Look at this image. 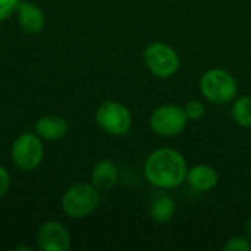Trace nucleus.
<instances>
[{
    "mask_svg": "<svg viewBox=\"0 0 251 251\" xmlns=\"http://www.w3.org/2000/svg\"><path fill=\"white\" fill-rule=\"evenodd\" d=\"M146 181L157 190H174L185 182L188 165L184 154L171 147L153 150L144 160Z\"/></svg>",
    "mask_w": 251,
    "mask_h": 251,
    "instance_id": "nucleus-1",
    "label": "nucleus"
},
{
    "mask_svg": "<svg viewBox=\"0 0 251 251\" xmlns=\"http://www.w3.org/2000/svg\"><path fill=\"white\" fill-rule=\"evenodd\" d=\"M199 88L204 100L213 104L232 103L238 94L235 76L224 68H212L201 74Z\"/></svg>",
    "mask_w": 251,
    "mask_h": 251,
    "instance_id": "nucleus-2",
    "label": "nucleus"
},
{
    "mask_svg": "<svg viewBox=\"0 0 251 251\" xmlns=\"http://www.w3.org/2000/svg\"><path fill=\"white\" fill-rule=\"evenodd\" d=\"M100 204V191L91 182L69 185L60 199V207L71 219H84L94 213Z\"/></svg>",
    "mask_w": 251,
    "mask_h": 251,
    "instance_id": "nucleus-3",
    "label": "nucleus"
},
{
    "mask_svg": "<svg viewBox=\"0 0 251 251\" xmlns=\"http://www.w3.org/2000/svg\"><path fill=\"white\" fill-rule=\"evenodd\" d=\"M143 62L146 69L156 78L166 79L174 76L181 68L178 51L163 41L150 43L143 51Z\"/></svg>",
    "mask_w": 251,
    "mask_h": 251,
    "instance_id": "nucleus-4",
    "label": "nucleus"
},
{
    "mask_svg": "<svg viewBox=\"0 0 251 251\" xmlns=\"http://www.w3.org/2000/svg\"><path fill=\"white\" fill-rule=\"evenodd\" d=\"M96 124L101 131L109 135H125L132 126V113L121 101L106 100L100 103L94 112Z\"/></svg>",
    "mask_w": 251,
    "mask_h": 251,
    "instance_id": "nucleus-5",
    "label": "nucleus"
},
{
    "mask_svg": "<svg viewBox=\"0 0 251 251\" xmlns=\"http://www.w3.org/2000/svg\"><path fill=\"white\" fill-rule=\"evenodd\" d=\"M188 118L184 107L178 104H160L154 107L149 116L150 129L163 138H174L184 132Z\"/></svg>",
    "mask_w": 251,
    "mask_h": 251,
    "instance_id": "nucleus-6",
    "label": "nucleus"
},
{
    "mask_svg": "<svg viewBox=\"0 0 251 251\" xmlns=\"http://www.w3.org/2000/svg\"><path fill=\"white\" fill-rule=\"evenodd\" d=\"M44 157L43 140L35 132H24L18 135L10 146V159L13 165L24 172L37 169Z\"/></svg>",
    "mask_w": 251,
    "mask_h": 251,
    "instance_id": "nucleus-7",
    "label": "nucleus"
},
{
    "mask_svg": "<svg viewBox=\"0 0 251 251\" xmlns=\"http://www.w3.org/2000/svg\"><path fill=\"white\" fill-rule=\"evenodd\" d=\"M37 247L41 251H68L72 246L71 232L57 221H47L40 225L35 235Z\"/></svg>",
    "mask_w": 251,
    "mask_h": 251,
    "instance_id": "nucleus-8",
    "label": "nucleus"
},
{
    "mask_svg": "<svg viewBox=\"0 0 251 251\" xmlns=\"http://www.w3.org/2000/svg\"><path fill=\"white\" fill-rule=\"evenodd\" d=\"M15 16L19 28L26 34H38L46 25V15L43 9L32 1L21 0Z\"/></svg>",
    "mask_w": 251,
    "mask_h": 251,
    "instance_id": "nucleus-9",
    "label": "nucleus"
},
{
    "mask_svg": "<svg viewBox=\"0 0 251 251\" xmlns=\"http://www.w3.org/2000/svg\"><path fill=\"white\" fill-rule=\"evenodd\" d=\"M69 131V124L63 116L59 115H44L37 119L34 132L43 140L49 143L60 141L66 137Z\"/></svg>",
    "mask_w": 251,
    "mask_h": 251,
    "instance_id": "nucleus-10",
    "label": "nucleus"
},
{
    "mask_svg": "<svg viewBox=\"0 0 251 251\" xmlns=\"http://www.w3.org/2000/svg\"><path fill=\"white\" fill-rule=\"evenodd\" d=\"M185 182L194 191L209 193V191H212L218 185L219 174H218V171L213 166L204 165V163H199V165H194V166L188 168Z\"/></svg>",
    "mask_w": 251,
    "mask_h": 251,
    "instance_id": "nucleus-11",
    "label": "nucleus"
},
{
    "mask_svg": "<svg viewBox=\"0 0 251 251\" xmlns=\"http://www.w3.org/2000/svg\"><path fill=\"white\" fill-rule=\"evenodd\" d=\"M118 179H119L118 166L109 159L99 160L91 169L90 181L99 191L112 190L118 184Z\"/></svg>",
    "mask_w": 251,
    "mask_h": 251,
    "instance_id": "nucleus-12",
    "label": "nucleus"
},
{
    "mask_svg": "<svg viewBox=\"0 0 251 251\" xmlns=\"http://www.w3.org/2000/svg\"><path fill=\"white\" fill-rule=\"evenodd\" d=\"M176 213V203L168 194H160L154 197L149 206L150 219L156 224H168L174 219Z\"/></svg>",
    "mask_w": 251,
    "mask_h": 251,
    "instance_id": "nucleus-13",
    "label": "nucleus"
},
{
    "mask_svg": "<svg viewBox=\"0 0 251 251\" xmlns=\"http://www.w3.org/2000/svg\"><path fill=\"white\" fill-rule=\"evenodd\" d=\"M232 121L241 128H251V96L235 97L231 106Z\"/></svg>",
    "mask_w": 251,
    "mask_h": 251,
    "instance_id": "nucleus-14",
    "label": "nucleus"
},
{
    "mask_svg": "<svg viewBox=\"0 0 251 251\" xmlns=\"http://www.w3.org/2000/svg\"><path fill=\"white\" fill-rule=\"evenodd\" d=\"M185 115L188 118V121H200L201 118H204L206 115V106L201 100H190L187 101V104L184 106Z\"/></svg>",
    "mask_w": 251,
    "mask_h": 251,
    "instance_id": "nucleus-15",
    "label": "nucleus"
},
{
    "mask_svg": "<svg viewBox=\"0 0 251 251\" xmlns=\"http://www.w3.org/2000/svg\"><path fill=\"white\" fill-rule=\"evenodd\" d=\"M224 251H251V241L246 235H234L224 244Z\"/></svg>",
    "mask_w": 251,
    "mask_h": 251,
    "instance_id": "nucleus-16",
    "label": "nucleus"
},
{
    "mask_svg": "<svg viewBox=\"0 0 251 251\" xmlns=\"http://www.w3.org/2000/svg\"><path fill=\"white\" fill-rule=\"evenodd\" d=\"M21 0H0V22L7 21L16 13Z\"/></svg>",
    "mask_w": 251,
    "mask_h": 251,
    "instance_id": "nucleus-17",
    "label": "nucleus"
},
{
    "mask_svg": "<svg viewBox=\"0 0 251 251\" xmlns=\"http://www.w3.org/2000/svg\"><path fill=\"white\" fill-rule=\"evenodd\" d=\"M10 188V174L9 171L0 165V199H3Z\"/></svg>",
    "mask_w": 251,
    "mask_h": 251,
    "instance_id": "nucleus-18",
    "label": "nucleus"
},
{
    "mask_svg": "<svg viewBox=\"0 0 251 251\" xmlns=\"http://www.w3.org/2000/svg\"><path fill=\"white\" fill-rule=\"evenodd\" d=\"M244 235L251 241V216L247 219V222L244 225Z\"/></svg>",
    "mask_w": 251,
    "mask_h": 251,
    "instance_id": "nucleus-19",
    "label": "nucleus"
}]
</instances>
